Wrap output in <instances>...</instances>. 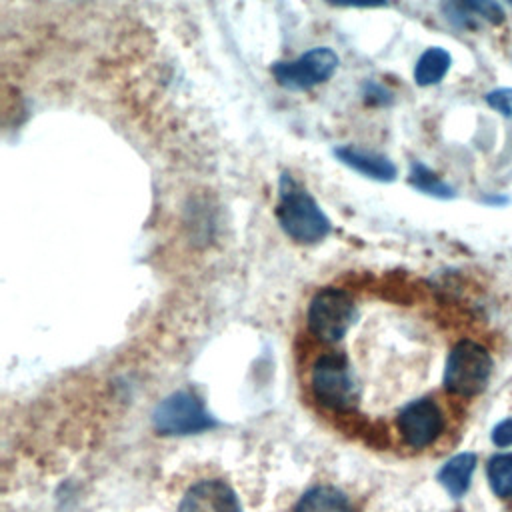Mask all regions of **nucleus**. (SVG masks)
<instances>
[{
	"mask_svg": "<svg viewBox=\"0 0 512 512\" xmlns=\"http://www.w3.org/2000/svg\"><path fill=\"white\" fill-rule=\"evenodd\" d=\"M276 218L288 238L298 244H316L332 230L328 216L288 172L280 176Z\"/></svg>",
	"mask_w": 512,
	"mask_h": 512,
	"instance_id": "nucleus-1",
	"label": "nucleus"
},
{
	"mask_svg": "<svg viewBox=\"0 0 512 512\" xmlns=\"http://www.w3.org/2000/svg\"><path fill=\"white\" fill-rule=\"evenodd\" d=\"M492 366L490 352L482 344L464 338L452 346L446 358L442 384L446 392L458 398H474L488 386Z\"/></svg>",
	"mask_w": 512,
	"mask_h": 512,
	"instance_id": "nucleus-2",
	"label": "nucleus"
},
{
	"mask_svg": "<svg viewBox=\"0 0 512 512\" xmlns=\"http://www.w3.org/2000/svg\"><path fill=\"white\" fill-rule=\"evenodd\" d=\"M310 388L314 398L334 412H350L360 398V388L348 358L340 352L322 354L314 362Z\"/></svg>",
	"mask_w": 512,
	"mask_h": 512,
	"instance_id": "nucleus-3",
	"label": "nucleus"
},
{
	"mask_svg": "<svg viewBox=\"0 0 512 512\" xmlns=\"http://www.w3.org/2000/svg\"><path fill=\"white\" fill-rule=\"evenodd\" d=\"M218 422L190 390H178L160 400L152 412V426L162 436H186L214 428Z\"/></svg>",
	"mask_w": 512,
	"mask_h": 512,
	"instance_id": "nucleus-4",
	"label": "nucleus"
},
{
	"mask_svg": "<svg viewBox=\"0 0 512 512\" xmlns=\"http://www.w3.org/2000/svg\"><path fill=\"white\" fill-rule=\"evenodd\" d=\"M356 318L352 296L334 286H326L314 294L308 306V330L322 342H338Z\"/></svg>",
	"mask_w": 512,
	"mask_h": 512,
	"instance_id": "nucleus-5",
	"label": "nucleus"
},
{
	"mask_svg": "<svg viewBox=\"0 0 512 512\" xmlns=\"http://www.w3.org/2000/svg\"><path fill=\"white\" fill-rule=\"evenodd\" d=\"M338 68V54L332 48L318 46L298 56L296 60L276 62L272 74L282 88L308 90L326 82Z\"/></svg>",
	"mask_w": 512,
	"mask_h": 512,
	"instance_id": "nucleus-6",
	"label": "nucleus"
},
{
	"mask_svg": "<svg viewBox=\"0 0 512 512\" xmlns=\"http://www.w3.org/2000/svg\"><path fill=\"white\" fill-rule=\"evenodd\" d=\"M396 424L402 440L410 448L422 450L432 446L442 436L446 428V418L440 404L434 398L424 396L408 402L398 412Z\"/></svg>",
	"mask_w": 512,
	"mask_h": 512,
	"instance_id": "nucleus-7",
	"label": "nucleus"
},
{
	"mask_svg": "<svg viewBox=\"0 0 512 512\" xmlns=\"http://www.w3.org/2000/svg\"><path fill=\"white\" fill-rule=\"evenodd\" d=\"M176 512H242L236 492L220 478H204L192 484Z\"/></svg>",
	"mask_w": 512,
	"mask_h": 512,
	"instance_id": "nucleus-8",
	"label": "nucleus"
},
{
	"mask_svg": "<svg viewBox=\"0 0 512 512\" xmlns=\"http://www.w3.org/2000/svg\"><path fill=\"white\" fill-rule=\"evenodd\" d=\"M334 156L350 166L352 170L380 182H392L396 178V166L382 154L376 152H366L356 146H340L334 150Z\"/></svg>",
	"mask_w": 512,
	"mask_h": 512,
	"instance_id": "nucleus-9",
	"label": "nucleus"
},
{
	"mask_svg": "<svg viewBox=\"0 0 512 512\" xmlns=\"http://www.w3.org/2000/svg\"><path fill=\"white\" fill-rule=\"evenodd\" d=\"M444 12L454 24L468 28L476 26V20L494 26L504 22V10L496 0H446Z\"/></svg>",
	"mask_w": 512,
	"mask_h": 512,
	"instance_id": "nucleus-10",
	"label": "nucleus"
},
{
	"mask_svg": "<svg viewBox=\"0 0 512 512\" xmlns=\"http://www.w3.org/2000/svg\"><path fill=\"white\" fill-rule=\"evenodd\" d=\"M476 462L478 458L474 452H460L442 464L436 478L452 498L458 500L468 492L472 474L476 470Z\"/></svg>",
	"mask_w": 512,
	"mask_h": 512,
	"instance_id": "nucleus-11",
	"label": "nucleus"
},
{
	"mask_svg": "<svg viewBox=\"0 0 512 512\" xmlns=\"http://www.w3.org/2000/svg\"><path fill=\"white\" fill-rule=\"evenodd\" d=\"M292 512H354L348 496L334 486H314L306 490Z\"/></svg>",
	"mask_w": 512,
	"mask_h": 512,
	"instance_id": "nucleus-12",
	"label": "nucleus"
},
{
	"mask_svg": "<svg viewBox=\"0 0 512 512\" xmlns=\"http://www.w3.org/2000/svg\"><path fill=\"white\" fill-rule=\"evenodd\" d=\"M450 62H452V58L444 48H438V46L428 48L416 62V68H414L416 84L430 86V84L440 82L446 76Z\"/></svg>",
	"mask_w": 512,
	"mask_h": 512,
	"instance_id": "nucleus-13",
	"label": "nucleus"
},
{
	"mask_svg": "<svg viewBox=\"0 0 512 512\" xmlns=\"http://www.w3.org/2000/svg\"><path fill=\"white\" fill-rule=\"evenodd\" d=\"M486 476L498 498L512 496V452H498L486 464Z\"/></svg>",
	"mask_w": 512,
	"mask_h": 512,
	"instance_id": "nucleus-14",
	"label": "nucleus"
},
{
	"mask_svg": "<svg viewBox=\"0 0 512 512\" xmlns=\"http://www.w3.org/2000/svg\"><path fill=\"white\" fill-rule=\"evenodd\" d=\"M408 180L416 190H420L424 194H430L436 198H452L454 196V190L440 176H436L428 166H424L420 162H412Z\"/></svg>",
	"mask_w": 512,
	"mask_h": 512,
	"instance_id": "nucleus-15",
	"label": "nucleus"
},
{
	"mask_svg": "<svg viewBox=\"0 0 512 512\" xmlns=\"http://www.w3.org/2000/svg\"><path fill=\"white\" fill-rule=\"evenodd\" d=\"M490 108L500 112L506 118H512V88H496L486 94Z\"/></svg>",
	"mask_w": 512,
	"mask_h": 512,
	"instance_id": "nucleus-16",
	"label": "nucleus"
},
{
	"mask_svg": "<svg viewBox=\"0 0 512 512\" xmlns=\"http://www.w3.org/2000/svg\"><path fill=\"white\" fill-rule=\"evenodd\" d=\"M490 438H492V442H494L498 448H508V446H512V416L500 420V422L492 428Z\"/></svg>",
	"mask_w": 512,
	"mask_h": 512,
	"instance_id": "nucleus-17",
	"label": "nucleus"
},
{
	"mask_svg": "<svg viewBox=\"0 0 512 512\" xmlns=\"http://www.w3.org/2000/svg\"><path fill=\"white\" fill-rule=\"evenodd\" d=\"M332 6H356V8H378L386 6V0H326Z\"/></svg>",
	"mask_w": 512,
	"mask_h": 512,
	"instance_id": "nucleus-18",
	"label": "nucleus"
},
{
	"mask_svg": "<svg viewBox=\"0 0 512 512\" xmlns=\"http://www.w3.org/2000/svg\"><path fill=\"white\" fill-rule=\"evenodd\" d=\"M508 2H510V4H512V0H508Z\"/></svg>",
	"mask_w": 512,
	"mask_h": 512,
	"instance_id": "nucleus-19",
	"label": "nucleus"
}]
</instances>
